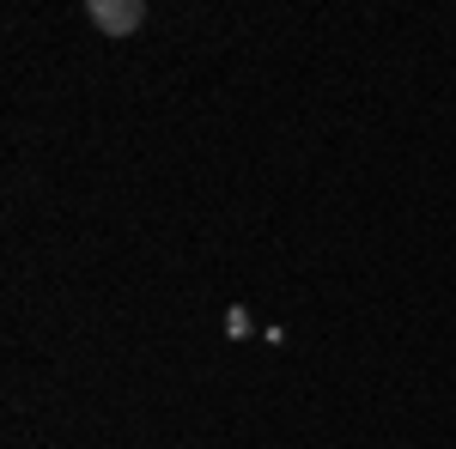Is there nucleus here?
Masks as SVG:
<instances>
[{"instance_id":"1","label":"nucleus","mask_w":456,"mask_h":449,"mask_svg":"<svg viewBox=\"0 0 456 449\" xmlns=\"http://www.w3.org/2000/svg\"><path fill=\"white\" fill-rule=\"evenodd\" d=\"M86 19H92L104 36H134L146 25V0H92Z\"/></svg>"},{"instance_id":"2","label":"nucleus","mask_w":456,"mask_h":449,"mask_svg":"<svg viewBox=\"0 0 456 449\" xmlns=\"http://www.w3.org/2000/svg\"><path fill=\"white\" fill-rule=\"evenodd\" d=\"M249 328H256V322H249V310H244V304H232V310H225V334H232V341H244Z\"/></svg>"}]
</instances>
